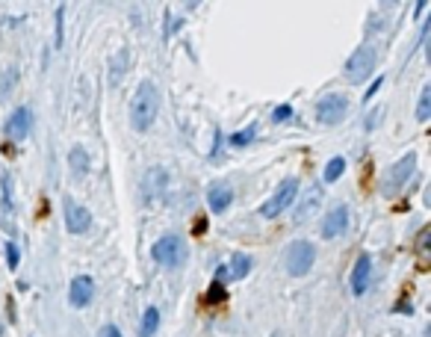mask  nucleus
Here are the masks:
<instances>
[{
    "label": "nucleus",
    "instance_id": "f257e3e1",
    "mask_svg": "<svg viewBox=\"0 0 431 337\" xmlns=\"http://www.w3.org/2000/svg\"><path fill=\"white\" fill-rule=\"evenodd\" d=\"M157 110H160V92H157V86H154L151 80L139 83L134 101H130V125H134V130L145 134V130L154 125V118H157Z\"/></svg>",
    "mask_w": 431,
    "mask_h": 337
},
{
    "label": "nucleus",
    "instance_id": "f03ea898",
    "mask_svg": "<svg viewBox=\"0 0 431 337\" xmlns=\"http://www.w3.org/2000/svg\"><path fill=\"white\" fill-rule=\"evenodd\" d=\"M151 255H154L157 264L174 269V266H181L186 260V243L181 240V237H174V234H165V237H160V240L154 243Z\"/></svg>",
    "mask_w": 431,
    "mask_h": 337
},
{
    "label": "nucleus",
    "instance_id": "7ed1b4c3",
    "mask_svg": "<svg viewBox=\"0 0 431 337\" xmlns=\"http://www.w3.org/2000/svg\"><path fill=\"white\" fill-rule=\"evenodd\" d=\"M295 195H298V181L295 178L281 181V187L272 192V199H266V204L260 208V216L263 219H275V216H281L295 201Z\"/></svg>",
    "mask_w": 431,
    "mask_h": 337
},
{
    "label": "nucleus",
    "instance_id": "20e7f679",
    "mask_svg": "<svg viewBox=\"0 0 431 337\" xmlns=\"http://www.w3.org/2000/svg\"><path fill=\"white\" fill-rule=\"evenodd\" d=\"M375 62H378V57H375V48H372V45H360V48L349 57V62H346V80H349V83L367 80L369 74L375 71Z\"/></svg>",
    "mask_w": 431,
    "mask_h": 337
},
{
    "label": "nucleus",
    "instance_id": "39448f33",
    "mask_svg": "<svg viewBox=\"0 0 431 337\" xmlns=\"http://www.w3.org/2000/svg\"><path fill=\"white\" fill-rule=\"evenodd\" d=\"M316 260V248L307 243V240H295L290 246V255H286V269H290V275H307V269L313 266Z\"/></svg>",
    "mask_w": 431,
    "mask_h": 337
},
{
    "label": "nucleus",
    "instance_id": "423d86ee",
    "mask_svg": "<svg viewBox=\"0 0 431 337\" xmlns=\"http://www.w3.org/2000/svg\"><path fill=\"white\" fill-rule=\"evenodd\" d=\"M414 172H416V154L411 151V154L402 157V160L396 163V166H393L390 172H387V181H384V195H396V192H399V190L405 187L407 181H411Z\"/></svg>",
    "mask_w": 431,
    "mask_h": 337
},
{
    "label": "nucleus",
    "instance_id": "0eeeda50",
    "mask_svg": "<svg viewBox=\"0 0 431 337\" xmlns=\"http://www.w3.org/2000/svg\"><path fill=\"white\" fill-rule=\"evenodd\" d=\"M349 113V101L342 95H325L322 101L316 104V118H319V125H337L342 122Z\"/></svg>",
    "mask_w": 431,
    "mask_h": 337
},
{
    "label": "nucleus",
    "instance_id": "6e6552de",
    "mask_svg": "<svg viewBox=\"0 0 431 337\" xmlns=\"http://www.w3.org/2000/svg\"><path fill=\"white\" fill-rule=\"evenodd\" d=\"M65 225H68L71 234H86L92 228V213L86 210L83 204L65 199Z\"/></svg>",
    "mask_w": 431,
    "mask_h": 337
},
{
    "label": "nucleus",
    "instance_id": "1a4fd4ad",
    "mask_svg": "<svg viewBox=\"0 0 431 337\" xmlns=\"http://www.w3.org/2000/svg\"><path fill=\"white\" fill-rule=\"evenodd\" d=\"M349 231V208L346 204H337L334 210H328L325 222H322V237L334 240V237H342Z\"/></svg>",
    "mask_w": 431,
    "mask_h": 337
},
{
    "label": "nucleus",
    "instance_id": "9d476101",
    "mask_svg": "<svg viewBox=\"0 0 431 337\" xmlns=\"http://www.w3.org/2000/svg\"><path fill=\"white\" fill-rule=\"evenodd\" d=\"M230 201H234V190H230L228 181H219L207 190V204L213 213H225L230 208Z\"/></svg>",
    "mask_w": 431,
    "mask_h": 337
},
{
    "label": "nucleus",
    "instance_id": "9b49d317",
    "mask_svg": "<svg viewBox=\"0 0 431 337\" xmlns=\"http://www.w3.org/2000/svg\"><path fill=\"white\" fill-rule=\"evenodd\" d=\"M369 275H372L369 255H358L355 269H351V293H355V296H363V293L369 290Z\"/></svg>",
    "mask_w": 431,
    "mask_h": 337
},
{
    "label": "nucleus",
    "instance_id": "f8f14e48",
    "mask_svg": "<svg viewBox=\"0 0 431 337\" xmlns=\"http://www.w3.org/2000/svg\"><path fill=\"white\" fill-rule=\"evenodd\" d=\"M68 299H71L74 308H86L95 299V281L89 275H77L71 281V296Z\"/></svg>",
    "mask_w": 431,
    "mask_h": 337
},
{
    "label": "nucleus",
    "instance_id": "ddd939ff",
    "mask_svg": "<svg viewBox=\"0 0 431 337\" xmlns=\"http://www.w3.org/2000/svg\"><path fill=\"white\" fill-rule=\"evenodd\" d=\"M30 122H33L30 110H27V107H18V110L9 116V122H6V136L15 139V143H21V139L30 134Z\"/></svg>",
    "mask_w": 431,
    "mask_h": 337
},
{
    "label": "nucleus",
    "instance_id": "4468645a",
    "mask_svg": "<svg viewBox=\"0 0 431 337\" xmlns=\"http://www.w3.org/2000/svg\"><path fill=\"white\" fill-rule=\"evenodd\" d=\"M165 183H169L165 172L163 169H151L148 178H145V195H148V199H160L163 190H165Z\"/></svg>",
    "mask_w": 431,
    "mask_h": 337
},
{
    "label": "nucleus",
    "instance_id": "2eb2a0df",
    "mask_svg": "<svg viewBox=\"0 0 431 337\" xmlns=\"http://www.w3.org/2000/svg\"><path fill=\"white\" fill-rule=\"evenodd\" d=\"M225 273H228V278H246L251 273V257L237 252L234 257H230V266H225Z\"/></svg>",
    "mask_w": 431,
    "mask_h": 337
},
{
    "label": "nucleus",
    "instance_id": "dca6fc26",
    "mask_svg": "<svg viewBox=\"0 0 431 337\" xmlns=\"http://www.w3.org/2000/svg\"><path fill=\"white\" fill-rule=\"evenodd\" d=\"M160 329V311L157 308H148L142 313V325H139V337H154Z\"/></svg>",
    "mask_w": 431,
    "mask_h": 337
},
{
    "label": "nucleus",
    "instance_id": "f3484780",
    "mask_svg": "<svg viewBox=\"0 0 431 337\" xmlns=\"http://www.w3.org/2000/svg\"><path fill=\"white\" fill-rule=\"evenodd\" d=\"M68 166H71L74 175H86V172H89V154H86L83 148H74L71 157H68Z\"/></svg>",
    "mask_w": 431,
    "mask_h": 337
},
{
    "label": "nucleus",
    "instance_id": "a211bd4d",
    "mask_svg": "<svg viewBox=\"0 0 431 337\" xmlns=\"http://www.w3.org/2000/svg\"><path fill=\"white\" fill-rule=\"evenodd\" d=\"M319 199H322V195H319V190H307L304 201H302V208H298V213H295V222H304V219H307V213L316 210Z\"/></svg>",
    "mask_w": 431,
    "mask_h": 337
},
{
    "label": "nucleus",
    "instance_id": "6ab92c4d",
    "mask_svg": "<svg viewBox=\"0 0 431 337\" xmlns=\"http://www.w3.org/2000/svg\"><path fill=\"white\" fill-rule=\"evenodd\" d=\"M342 172H346V157H331L322 178H325V183H334L337 178H342Z\"/></svg>",
    "mask_w": 431,
    "mask_h": 337
},
{
    "label": "nucleus",
    "instance_id": "aec40b11",
    "mask_svg": "<svg viewBox=\"0 0 431 337\" xmlns=\"http://www.w3.org/2000/svg\"><path fill=\"white\" fill-rule=\"evenodd\" d=\"M431 116V86H425L423 95H419V107H416V122H428Z\"/></svg>",
    "mask_w": 431,
    "mask_h": 337
},
{
    "label": "nucleus",
    "instance_id": "412c9836",
    "mask_svg": "<svg viewBox=\"0 0 431 337\" xmlns=\"http://www.w3.org/2000/svg\"><path fill=\"white\" fill-rule=\"evenodd\" d=\"M225 296H228V293H225V284H222V281H213V284H210V290H207V296H204V302H207V305H222Z\"/></svg>",
    "mask_w": 431,
    "mask_h": 337
},
{
    "label": "nucleus",
    "instance_id": "4be33fe9",
    "mask_svg": "<svg viewBox=\"0 0 431 337\" xmlns=\"http://www.w3.org/2000/svg\"><path fill=\"white\" fill-rule=\"evenodd\" d=\"M428 228H423L416 237V252H419V269H425V252H428Z\"/></svg>",
    "mask_w": 431,
    "mask_h": 337
},
{
    "label": "nucleus",
    "instance_id": "5701e85b",
    "mask_svg": "<svg viewBox=\"0 0 431 337\" xmlns=\"http://www.w3.org/2000/svg\"><path fill=\"white\" fill-rule=\"evenodd\" d=\"M254 134H257V127L239 130V134H234V136H230V145H248V143H251V139H254Z\"/></svg>",
    "mask_w": 431,
    "mask_h": 337
},
{
    "label": "nucleus",
    "instance_id": "b1692460",
    "mask_svg": "<svg viewBox=\"0 0 431 337\" xmlns=\"http://www.w3.org/2000/svg\"><path fill=\"white\" fill-rule=\"evenodd\" d=\"M18 260H21L18 246H15V243H6V264H9V269H15V266H18Z\"/></svg>",
    "mask_w": 431,
    "mask_h": 337
},
{
    "label": "nucleus",
    "instance_id": "393cba45",
    "mask_svg": "<svg viewBox=\"0 0 431 337\" xmlns=\"http://www.w3.org/2000/svg\"><path fill=\"white\" fill-rule=\"evenodd\" d=\"M290 116H293V110H290V107H278V110L272 113V118H275V122H284V118H290Z\"/></svg>",
    "mask_w": 431,
    "mask_h": 337
},
{
    "label": "nucleus",
    "instance_id": "a878e982",
    "mask_svg": "<svg viewBox=\"0 0 431 337\" xmlns=\"http://www.w3.org/2000/svg\"><path fill=\"white\" fill-rule=\"evenodd\" d=\"M98 337H121V331L116 329V325H104L101 334H98Z\"/></svg>",
    "mask_w": 431,
    "mask_h": 337
},
{
    "label": "nucleus",
    "instance_id": "bb28decb",
    "mask_svg": "<svg viewBox=\"0 0 431 337\" xmlns=\"http://www.w3.org/2000/svg\"><path fill=\"white\" fill-rule=\"evenodd\" d=\"M381 116H384V110H375V113H372V116H369V118H367V127H369V130H372V127H375V125H378V118H381Z\"/></svg>",
    "mask_w": 431,
    "mask_h": 337
},
{
    "label": "nucleus",
    "instance_id": "cd10ccee",
    "mask_svg": "<svg viewBox=\"0 0 431 337\" xmlns=\"http://www.w3.org/2000/svg\"><path fill=\"white\" fill-rule=\"evenodd\" d=\"M396 311H411V299H407V290H405V296L399 299V305H396Z\"/></svg>",
    "mask_w": 431,
    "mask_h": 337
},
{
    "label": "nucleus",
    "instance_id": "c85d7f7f",
    "mask_svg": "<svg viewBox=\"0 0 431 337\" xmlns=\"http://www.w3.org/2000/svg\"><path fill=\"white\" fill-rule=\"evenodd\" d=\"M381 80H384V78H378V80H375V83L369 86V92H367V98H372L375 92H378V89H381Z\"/></svg>",
    "mask_w": 431,
    "mask_h": 337
},
{
    "label": "nucleus",
    "instance_id": "c756f323",
    "mask_svg": "<svg viewBox=\"0 0 431 337\" xmlns=\"http://www.w3.org/2000/svg\"><path fill=\"white\" fill-rule=\"evenodd\" d=\"M195 222H198V225H195V234H204V231H207V222H204V219H195Z\"/></svg>",
    "mask_w": 431,
    "mask_h": 337
},
{
    "label": "nucleus",
    "instance_id": "7c9ffc66",
    "mask_svg": "<svg viewBox=\"0 0 431 337\" xmlns=\"http://www.w3.org/2000/svg\"><path fill=\"white\" fill-rule=\"evenodd\" d=\"M275 337H281V334H275Z\"/></svg>",
    "mask_w": 431,
    "mask_h": 337
}]
</instances>
